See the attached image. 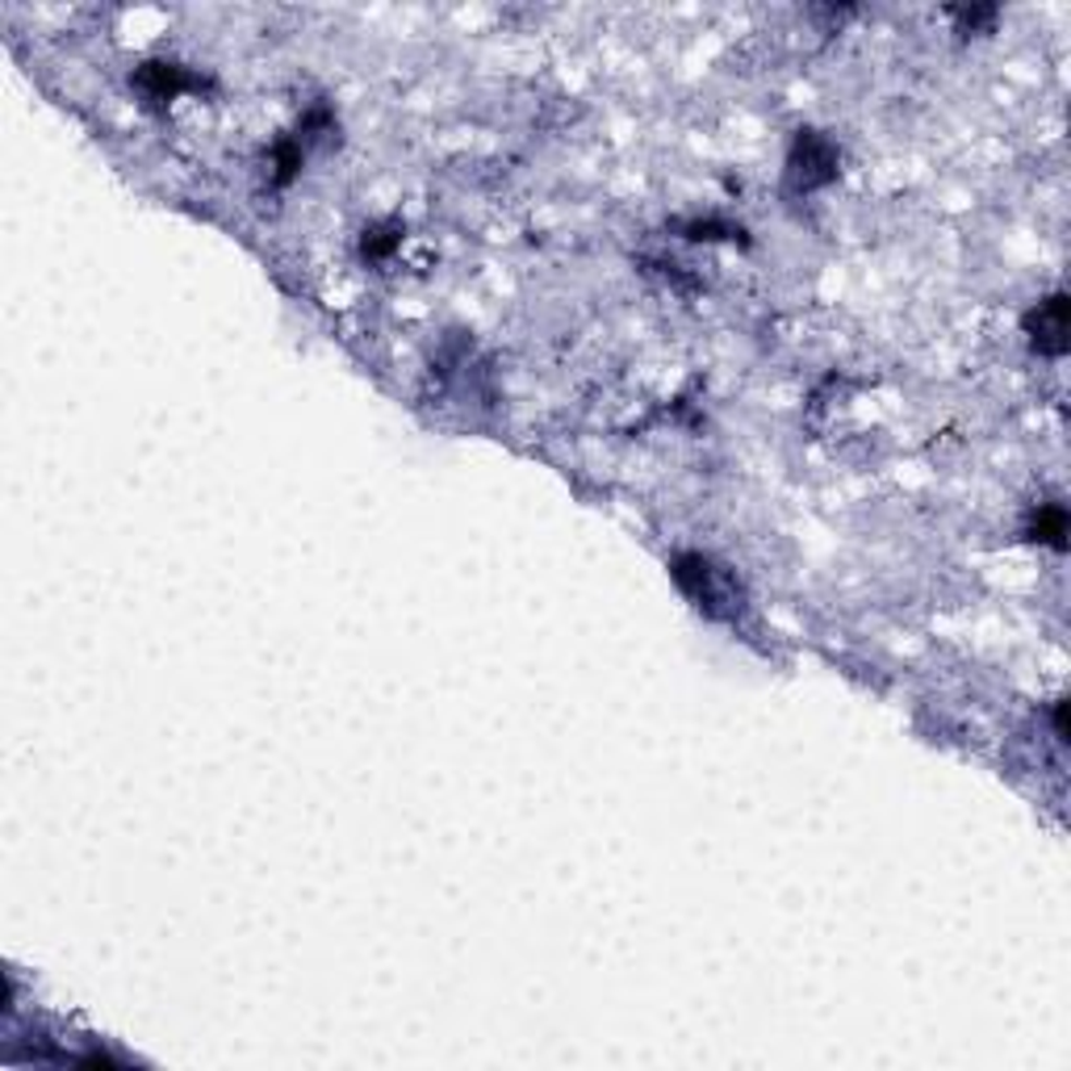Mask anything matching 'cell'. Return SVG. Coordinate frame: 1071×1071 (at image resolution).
Returning a JSON list of instances; mask_svg holds the SVG:
<instances>
[{"mask_svg":"<svg viewBox=\"0 0 1071 1071\" xmlns=\"http://www.w3.org/2000/svg\"><path fill=\"white\" fill-rule=\"evenodd\" d=\"M787 168H791V181L800 188H816L837 176V151L816 131H800Z\"/></svg>","mask_w":1071,"mask_h":1071,"instance_id":"6da1fadb","label":"cell"},{"mask_svg":"<svg viewBox=\"0 0 1071 1071\" xmlns=\"http://www.w3.org/2000/svg\"><path fill=\"white\" fill-rule=\"evenodd\" d=\"M1025 331L1043 356H1063L1068 352V294H1050L1025 315Z\"/></svg>","mask_w":1071,"mask_h":1071,"instance_id":"7a4b0ae2","label":"cell"},{"mask_svg":"<svg viewBox=\"0 0 1071 1071\" xmlns=\"http://www.w3.org/2000/svg\"><path fill=\"white\" fill-rule=\"evenodd\" d=\"M138 84H143L156 101H163V97H176V93H185V88H197L201 81L185 76L176 63H147V67L138 72Z\"/></svg>","mask_w":1071,"mask_h":1071,"instance_id":"3957f363","label":"cell"},{"mask_svg":"<svg viewBox=\"0 0 1071 1071\" xmlns=\"http://www.w3.org/2000/svg\"><path fill=\"white\" fill-rule=\"evenodd\" d=\"M1034 540H1043V544H1050V549H1063V536H1068V515H1063V507L1059 503H1046V507H1038V515H1034Z\"/></svg>","mask_w":1071,"mask_h":1071,"instance_id":"277c9868","label":"cell"},{"mask_svg":"<svg viewBox=\"0 0 1071 1071\" xmlns=\"http://www.w3.org/2000/svg\"><path fill=\"white\" fill-rule=\"evenodd\" d=\"M955 17L963 22V34H971V29L996 22V9H955Z\"/></svg>","mask_w":1071,"mask_h":1071,"instance_id":"5b68a950","label":"cell"}]
</instances>
